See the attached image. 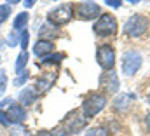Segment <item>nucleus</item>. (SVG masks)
<instances>
[{
  "label": "nucleus",
  "mask_w": 150,
  "mask_h": 136,
  "mask_svg": "<svg viewBox=\"0 0 150 136\" xmlns=\"http://www.w3.org/2000/svg\"><path fill=\"white\" fill-rule=\"evenodd\" d=\"M105 105H107V94H103V93H93V94H89L84 100L82 106H80V112H82V115L86 119H93V117H96L105 108Z\"/></svg>",
  "instance_id": "1"
},
{
  "label": "nucleus",
  "mask_w": 150,
  "mask_h": 136,
  "mask_svg": "<svg viewBox=\"0 0 150 136\" xmlns=\"http://www.w3.org/2000/svg\"><path fill=\"white\" fill-rule=\"evenodd\" d=\"M74 19V5L72 4H59L47 12V23L52 26H63Z\"/></svg>",
  "instance_id": "2"
},
{
  "label": "nucleus",
  "mask_w": 150,
  "mask_h": 136,
  "mask_svg": "<svg viewBox=\"0 0 150 136\" xmlns=\"http://www.w3.org/2000/svg\"><path fill=\"white\" fill-rule=\"evenodd\" d=\"M147 30H149V19H147L145 16H142V14L131 16V18L124 23V28H122L124 35L133 37V38H138V37L145 35Z\"/></svg>",
  "instance_id": "3"
},
{
  "label": "nucleus",
  "mask_w": 150,
  "mask_h": 136,
  "mask_svg": "<svg viewBox=\"0 0 150 136\" xmlns=\"http://www.w3.org/2000/svg\"><path fill=\"white\" fill-rule=\"evenodd\" d=\"M93 32L98 37H112V35H115L119 32L117 19L112 14H101L93 25Z\"/></svg>",
  "instance_id": "4"
},
{
  "label": "nucleus",
  "mask_w": 150,
  "mask_h": 136,
  "mask_svg": "<svg viewBox=\"0 0 150 136\" xmlns=\"http://www.w3.org/2000/svg\"><path fill=\"white\" fill-rule=\"evenodd\" d=\"M61 126H63V129H65L68 135H79L80 131L86 129L87 119H86L82 113H79V110H74V112L67 113V117L63 119Z\"/></svg>",
  "instance_id": "5"
},
{
  "label": "nucleus",
  "mask_w": 150,
  "mask_h": 136,
  "mask_svg": "<svg viewBox=\"0 0 150 136\" xmlns=\"http://www.w3.org/2000/svg\"><path fill=\"white\" fill-rule=\"evenodd\" d=\"M142 63H143V58H142V54H140L138 51H127V52H124V56H122L120 70H122L124 75L131 77V75H134V73L142 68Z\"/></svg>",
  "instance_id": "6"
},
{
  "label": "nucleus",
  "mask_w": 150,
  "mask_h": 136,
  "mask_svg": "<svg viewBox=\"0 0 150 136\" xmlns=\"http://www.w3.org/2000/svg\"><path fill=\"white\" fill-rule=\"evenodd\" d=\"M96 61L105 72L113 70L115 67V49L110 44H103L96 49Z\"/></svg>",
  "instance_id": "7"
},
{
  "label": "nucleus",
  "mask_w": 150,
  "mask_h": 136,
  "mask_svg": "<svg viewBox=\"0 0 150 136\" xmlns=\"http://www.w3.org/2000/svg\"><path fill=\"white\" fill-rule=\"evenodd\" d=\"M74 12L82 21H91V19L101 16V9H100V5L96 2H80V4L75 5Z\"/></svg>",
  "instance_id": "8"
},
{
  "label": "nucleus",
  "mask_w": 150,
  "mask_h": 136,
  "mask_svg": "<svg viewBox=\"0 0 150 136\" xmlns=\"http://www.w3.org/2000/svg\"><path fill=\"white\" fill-rule=\"evenodd\" d=\"M100 87L105 93H117L119 91V75L115 73V70L103 72L100 77Z\"/></svg>",
  "instance_id": "9"
},
{
  "label": "nucleus",
  "mask_w": 150,
  "mask_h": 136,
  "mask_svg": "<svg viewBox=\"0 0 150 136\" xmlns=\"http://www.w3.org/2000/svg\"><path fill=\"white\" fill-rule=\"evenodd\" d=\"M5 115H7V120L11 126H21L26 119V112L19 103H12L11 106H7Z\"/></svg>",
  "instance_id": "10"
},
{
  "label": "nucleus",
  "mask_w": 150,
  "mask_h": 136,
  "mask_svg": "<svg viewBox=\"0 0 150 136\" xmlns=\"http://www.w3.org/2000/svg\"><path fill=\"white\" fill-rule=\"evenodd\" d=\"M52 52H54V42L49 40V38H40V40H37L33 44V54L37 58H42L44 59V58H47Z\"/></svg>",
  "instance_id": "11"
},
{
  "label": "nucleus",
  "mask_w": 150,
  "mask_h": 136,
  "mask_svg": "<svg viewBox=\"0 0 150 136\" xmlns=\"http://www.w3.org/2000/svg\"><path fill=\"white\" fill-rule=\"evenodd\" d=\"M54 80H56V73H44L35 82L33 89L37 91V94H44V93H47L51 89V86L54 84Z\"/></svg>",
  "instance_id": "12"
},
{
  "label": "nucleus",
  "mask_w": 150,
  "mask_h": 136,
  "mask_svg": "<svg viewBox=\"0 0 150 136\" xmlns=\"http://www.w3.org/2000/svg\"><path fill=\"white\" fill-rule=\"evenodd\" d=\"M19 105L21 106H28V105H33L35 100L38 98L37 91L33 89V87H30V86H26V87H23L21 91H19Z\"/></svg>",
  "instance_id": "13"
},
{
  "label": "nucleus",
  "mask_w": 150,
  "mask_h": 136,
  "mask_svg": "<svg viewBox=\"0 0 150 136\" xmlns=\"http://www.w3.org/2000/svg\"><path fill=\"white\" fill-rule=\"evenodd\" d=\"M133 100H134L133 94H120V96H117L115 101H113L115 112H126V110L131 106V101H133Z\"/></svg>",
  "instance_id": "14"
},
{
  "label": "nucleus",
  "mask_w": 150,
  "mask_h": 136,
  "mask_svg": "<svg viewBox=\"0 0 150 136\" xmlns=\"http://www.w3.org/2000/svg\"><path fill=\"white\" fill-rule=\"evenodd\" d=\"M28 19H30L28 12H19L16 16V19L12 21V30L14 32H25L26 26H28Z\"/></svg>",
  "instance_id": "15"
},
{
  "label": "nucleus",
  "mask_w": 150,
  "mask_h": 136,
  "mask_svg": "<svg viewBox=\"0 0 150 136\" xmlns=\"http://www.w3.org/2000/svg\"><path fill=\"white\" fill-rule=\"evenodd\" d=\"M26 63H28V52H26V51H21V52L18 54V59H16V67H14L16 72H18V73H23Z\"/></svg>",
  "instance_id": "16"
},
{
  "label": "nucleus",
  "mask_w": 150,
  "mask_h": 136,
  "mask_svg": "<svg viewBox=\"0 0 150 136\" xmlns=\"http://www.w3.org/2000/svg\"><path fill=\"white\" fill-rule=\"evenodd\" d=\"M63 58H65L63 52H52V54H49L47 58L42 59V65H58Z\"/></svg>",
  "instance_id": "17"
},
{
  "label": "nucleus",
  "mask_w": 150,
  "mask_h": 136,
  "mask_svg": "<svg viewBox=\"0 0 150 136\" xmlns=\"http://www.w3.org/2000/svg\"><path fill=\"white\" fill-rule=\"evenodd\" d=\"M86 136H110L108 129L103 127V126H98V127H91L86 131Z\"/></svg>",
  "instance_id": "18"
},
{
  "label": "nucleus",
  "mask_w": 150,
  "mask_h": 136,
  "mask_svg": "<svg viewBox=\"0 0 150 136\" xmlns=\"http://www.w3.org/2000/svg\"><path fill=\"white\" fill-rule=\"evenodd\" d=\"M11 16V5L9 4H0V25L5 23Z\"/></svg>",
  "instance_id": "19"
},
{
  "label": "nucleus",
  "mask_w": 150,
  "mask_h": 136,
  "mask_svg": "<svg viewBox=\"0 0 150 136\" xmlns=\"http://www.w3.org/2000/svg\"><path fill=\"white\" fill-rule=\"evenodd\" d=\"M9 136H32V135H30L28 129H25V127H21V126H12Z\"/></svg>",
  "instance_id": "20"
},
{
  "label": "nucleus",
  "mask_w": 150,
  "mask_h": 136,
  "mask_svg": "<svg viewBox=\"0 0 150 136\" xmlns=\"http://www.w3.org/2000/svg\"><path fill=\"white\" fill-rule=\"evenodd\" d=\"M28 40H30V32H28V30H25V32L19 33V45H21V51H26Z\"/></svg>",
  "instance_id": "21"
},
{
  "label": "nucleus",
  "mask_w": 150,
  "mask_h": 136,
  "mask_svg": "<svg viewBox=\"0 0 150 136\" xmlns=\"http://www.w3.org/2000/svg\"><path fill=\"white\" fill-rule=\"evenodd\" d=\"M28 75H30V73H28L26 70H25L23 73H19V75H18V77L14 79V86H18V87H19V86H23V84H25V82L28 80Z\"/></svg>",
  "instance_id": "22"
},
{
  "label": "nucleus",
  "mask_w": 150,
  "mask_h": 136,
  "mask_svg": "<svg viewBox=\"0 0 150 136\" xmlns=\"http://www.w3.org/2000/svg\"><path fill=\"white\" fill-rule=\"evenodd\" d=\"M7 42H9V47H14V45L19 42V37H18V33H16L14 30L7 35Z\"/></svg>",
  "instance_id": "23"
},
{
  "label": "nucleus",
  "mask_w": 150,
  "mask_h": 136,
  "mask_svg": "<svg viewBox=\"0 0 150 136\" xmlns=\"http://www.w3.org/2000/svg\"><path fill=\"white\" fill-rule=\"evenodd\" d=\"M5 82H7V75L4 70H0V94L5 91Z\"/></svg>",
  "instance_id": "24"
},
{
  "label": "nucleus",
  "mask_w": 150,
  "mask_h": 136,
  "mask_svg": "<svg viewBox=\"0 0 150 136\" xmlns=\"http://www.w3.org/2000/svg\"><path fill=\"white\" fill-rule=\"evenodd\" d=\"M0 124H2V126H11V124H9V120H7L5 112H2V110H0Z\"/></svg>",
  "instance_id": "25"
},
{
  "label": "nucleus",
  "mask_w": 150,
  "mask_h": 136,
  "mask_svg": "<svg viewBox=\"0 0 150 136\" xmlns=\"http://www.w3.org/2000/svg\"><path fill=\"white\" fill-rule=\"evenodd\" d=\"M105 4H107V5H110V7H120V5H122V2H120V0H107Z\"/></svg>",
  "instance_id": "26"
},
{
  "label": "nucleus",
  "mask_w": 150,
  "mask_h": 136,
  "mask_svg": "<svg viewBox=\"0 0 150 136\" xmlns=\"http://www.w3.org/2000/svg\"><path fill=\"white\" fill-rule=\"evenodd\" d=\"M35 136H52V133L51 131H38Z\"/></svg>",
  "instance_id": "27"
},
{
  "label": "nucleus",
  "mask_w": 150,
  "mask_h": 136,
  "mask_svg": "<svg viewBox=\"0 0 150 136\" xmlns=\"http://www.w3.org/2000/svg\"><path fill=\"white\" fill-rule=\"evenodd\" d=\"M33 4H35L33 0H25V2H23V5H25V7H28V9H30V7H33Z\"/></svg>",
  "instance_id": "28"
},
{
  "label": "nucleus",
  "mask_w": 150,
  "mask_h": 136,
  "mask_svg": "<svg viewBox=\"0 0 150 136\" xmlns=\"http://www.w3.org/2000/svg\"><path fill=\"white\" fill-rule=\"evenodd\" d=\"M145 124H147V129L150 133V113H147V117H145Z\"/></svg>",
  "instance_id": "29"
},
{
  "label": "nucleus",
  "mask_w": 150,
  "mask_h": 136,
  "mask_svg": "<svg viewBox=\"0 0 150 136\" xmlns=\"http://www.w3.org/2000/svg\"><path fill=\"white\" fill-rule=\"evenodd\" d=\"M147 103L150 105V93H149V96H147Z\"/></svg>",
  "instance_id": "30"
}]
</instances>
